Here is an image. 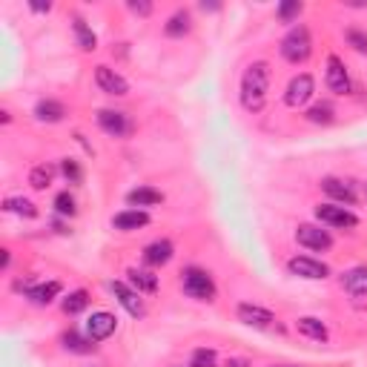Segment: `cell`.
<instances>
[{"instance_id":"obj_1","label":"cell","mask_w":367,"mask_h":367,"mask_svg":"<svg viewBox=\"0 0 367 367\" xmlns=\"http://www.w3.org/2000/svg\"><path fill=\"white\" fill-rule=\"evenodd\" d=\"M267 89H270V64L256 60L241 75V106L247 112H261L267 104Z\"/></svg>"},{"instance_id":"obj_27","label":"cell","mask_w":367,"mask_h":367,"mask_svg":"<svg viewBox=\"0 0 367 367\" xmlns=\"http://www.w3.org/2000/svg\"><path fill=\"white\" fill-rule=\"evenodd\" d=\"M86 304H89V293L86 290H75V293H69V298H64V313L67 316H78L81 310H86Z\"/></svg>"},{"instance_id":"obj_20","label":"cell","mask_w":367,"mask_h":367,"mask_svg":"<svg viewBox=\"0 0 367 367\" xmlns=\"http://www.w3.org/2000/svg\"><path fill=\"white\" fill-rule=\"evenodd\" d=\"M127 275H130V284H132V290H138V293H155L158 290V279L152 272H146V270H127Z\"/></svg>"},{"instance_id":"obj_2","label":"cell","mask_w":367,"mask_h":367,"mask_svg":"<svg viewBox=\"0 0 367 367\" xmlns=\"http://www.w3.org/2000/svg\"><path fill=\"white\" fill-rule=\"evenodd\" d=\"M282 55L290 64H304L313 55V38L307 26H293L282 41Z\"/></svg>"},{"instance_id":"obj_9","label":"cell","mask_w":367,"mask_h":367,"mask_svg":"<svg viewBox=\"0 0 367 367\" xmlns=\"http://www.w3.org/2000/svg\"><path fill=\"white\" fill-rule=\"evenodd\" d=\"M95 83H98L101 92H106V95H115V98H120V95H127V92H130L127 78L118 75V72L109 69V67H98V69H95Z\"/></svg>"},{"instance_id":"obj_10","label":"cell","mask_w":367,"mask_h":367,"mask_svg":"<svg viewBox=\"0 0 367 367\" xmlns=\"http://www.w3.org/2000/svg\"><path fill=\"white\" fill-rule=\"evenodd\" d=\"M327 86L335 92V95L350 92V75H347V67H345V60L339 55L327 57Z\"/></svg>"},{"instance_id":"obj_31","label":"cell","mask_w":367,"mask_h":367,"mask_svg":"<svg viewBox=\"0 0 367 367\" xmlns=\"http://www.w3.org/2000/svg\"><path fill=\"white\" fill-rule=\"evenodd\" d=\"M190 367H216V350H207V347L195 350Z\"/></svg>"},{"instance_id":"obj_23","label":"cell","mask_w":367,"mask_h":367,"mask_svg":"<svg viewBox=\"0 0 367 367\" xmlns=\"http://www.w3.org/2000/svg\"><path fill=\"white\" fill-rule=\"evenodd\" d=\"M127 201H130L132 207H155V204L164 201V195H161L158 190H152V187H138V190H132V193L127 195Z\"/></svg>"},{"instance_id":"obj_17","label":"cell","mask_w":367,"mask_h":367,"mask_svg":"<svg viewBox=\"0 0 367 367\" xmlns=\"http://www.w3.org/2000/svg\"><path fill=\"white\" fill-rule=\"evenodd\" d=\"M321 190H324L330 198L342 201V204H356L353 187H350V184H345V181H339V178H324V181H321Z\"/></svg>"},{"instance_id":"obj_8","label":"cell","mask_w":367,"mask_h":367,"mask_svg":"<svg viewBox=\"0 0 367 367\" xmlns=\"http://www.w3.org/2000/svg\"><path fill=\"white\" fill-rule=\"evenodd\" d=\"M115 327H118V319H115L112 313L98 310V313H92L89 321H86V339L104 342V339H109V335L115 333Z\"/></svg>"},{"instance_id":"obj_36","label":"cell","mask_w":367,"mask_h":367,"mask_svg":"<svg viewBox=\"0 0 367 367\" xmlns=\"http://www.w3.org/2000/svg\"><path fill=\"white\" fill-rule=\"evenodd\" d=\"M227 367H250V361H244V359H230Z\"/></svg>"},{"instance_id":"obj_19","label":"cell","mask_w":367,"mask_h":367,"mask_svg":"<svg viewBox=\"0 0 367 367\" xmlns=\"http://www.w3.org/2000/svg\"><path fill=\"white\" fill-rule=\"evenodd\" d=\"M35 115H38V120H46V124H57V120H64V115H67V106L60 104V101H52V98H46V101H38V106H35Z\"/></svg>"},{"instance_id":"obj_6","label":"cell","mask_w":367,"mask_h":367,"mask_svg":"<svg viewBox=\"0 0 367 367\" xmlns=\"http://www.w3.org/2000/svg\"><path fill=\"white\" fill-rule=\"evenodd\" d=\"M313 92H316L313 78H310V75H298V78L290 81V86H287V92H284V104L293 106V109H298V106H304V104L313 98Z\"/></svg>"},{"instance_id":"obj_16","label":"cell","mask_w":367,"mask_h":367,"mask_svg":"<svg viewBox=\"0 0 367 367\" xmlns=\"http://www.w3.org/2000/svg\"><path fill=\"white\" fill-rule=\"evenodd\" d=\"M342 287L350 296H367V264H359L342 275Z\"/></svg>"},{"instance_id":"obj_30","label":"cell","mask_w":367,"mask_h":367,"mask_svg":"<svg viewBox=\"0 0 367 367\" xmlns=\"http://www.w3.org/2000/svg\"><path fill=\"white\" fill-rule=\"evenodd\" d=\"M345 41H347L356 52L367 55V32H361V29H347V32H345Z\"/></svg>"},{"instance_id":"obj_4","label":"cell","mask_w":367,"mask_h":367,"mask_svg":"<svg viewBox=\"0 0 367 367\" xmlns=\"http://www.w3.org/2000/svg\"><path fill=\"white\" fill-rule=\"evenodd\" d=\"M316 219L327 227H335V230H353L359 224V219L347 207H335V204H319L316 207Z\"/></svg>"},{"instance_id":"obj_18","label":"cell","mask_w":367,"mask_h":367,"mask_svg":"<svg viewBox=\"0 0 367 367\" xmlns=\"http://www.w3.org/2000/svg\"><path fill=\"white\" fill-rule=\"evenodd\" d=\"M29 301L38 304V307H46V304H52L57 296H60V284L57 282H46V284H38V287H29Z\"/></svg>"},{"instance_id":"obj_14","label":"cell","mask_w":367,"mask_h":367,"mask_svg":"<svg viewBox=\"0 0 367 367\" xmlns=\"http://www.w3.org/2000/svg\"><path fill=\"white\" fill-rule=\"evenodd\" d=\"M149 224V216L144 209H124V212H118V216L112 219V227L120 230V233H132L138 227H146Z\"/></svg>"},{"instance_id":"obj_7","label":"cell","mask_w":367,"mask_h":367,"mask_svg":"<svg viewBox=\"0 0 367 367\" xmlns=\"http://www.w3.org/2000/svg\"><path fill=\"white\" fill-rule=\"evenodd\" d=\"M287 270L293 275H298V279H327V275H330V267L316 261V258H310V256H293L287 261Z\"/></svg>"},{"instance_id":"obj_11","label":"cell","mask_w":367,"mask_h":367,"mask_svg":"<svg viewBox=\"0 0 367 367\" xmlns=\"http://www.w3.org/2000/svg\"><path fill=\"white\" fill-rule=\"evenodd\" d=\"M238 321H244V324H250V327H258V330H267V327H272V321H275V316L270 313V310H264V307H258V304H238Z\"/></svg>"},{"instance_id":"obj_32","label":"cell","mask_w":367,"mask_h":367,"mask_svg":"<svg viewBox=\"0 0 367 367\" xmlns=\"http://www.w3.org/2000/svg\"><path fill=\"white\" fill-rule=\"evenodd\" d=\"M55 209L60 212V216H75V198L69 195V193H60V195H55Z\"/></svg>"},{"instance_id":"obj_22","label":"cell","mask_w":367,"mask_h":367,"mask_svg":"<svg viewBox=\"0 0 367 367\" xmlns=\"http://www.w3.org/2000/svg\"><path fill=\"white\" fill-rule=\"evenodd\" d=\"M193 29V18H190V12H175L169 20H167V26H164V32L169 35V38H181V35H187Z\"/></svg>"},{"instance_id":"obj_25","label":"cell","mask_w":367,"mask_h":367,"mask_svg":"<svg viewBox=\"0 0 367 367\" xmlns=\"http://www.w3.org/2000/svg\"><path fill=\"white\" fill-rule=\"evenodd\" d=\"M60 342H64V347L72 350V353H92V350H95V342L83 339V335L75 333V330H67L64 335H60Z\"/></svg>"},{"instance_id":"obj_35","label":"cell","mask_w":367,"mask_h":367,"mask_svg":"<svg viewBox=\"0 0 367 367\" xmlns=\"http://www.w3.org/2000/svg\"><path fill=\"white\" fill-rule=\"evenodd\" d=\"M130 12H135V15H149L152 12V4H135V0H132V4H130Z\"/></svg>"},{"instance_id":"obj_15","label":"cell","mask_w":367,"mask_h":367,"mask_svg":"<svg viewBox=\"0 0 367 367\" xmlns=\"http://www.w3.org/2000/svg\"><path fill=\"white\" fill-rule=\"evenodd\" d=\"M169 258H172V244H169L167 238H158V241L146 244V250H144V261H146L149 267H164Z\"/></svg>"},{"instance_id":"obj_5","label":"cell","mask_w":367,"mask_h":367,"mask_svg":"<svg viewBox=\"0 0 367 367\" xmlns=\"http://www.w3.org/2000/svg\"><path fill=\"white\" fill-rule=\"evenodd\" d=\"M296 241L301 244V247H307V250H316V253H324L333 247V235L321 227H313V224H301L296 230Z\"/></svg>"},{"instance_id":"obj_28","label":"cell","mask_w":367,"mask_h":367,"mask_svg":"<svg viewBox=\"0 0 367 367\" xmlns=\"http://www.w3.org/2000/svg\"><path fill=\"white\" fill-rule=\"evenodd\" d=\"M333 115H335V109L327 101H321V104H316V106L307 109V120H313V124H330Z\"/></svg>"},{"instance_id":"obj_26","label":"cell","mask_w":367,"mask_h":367,"mask_svg":"<svg viewBox=\"0 0 367 367\" xmlns=\"http://www.w3.org/2000/svg\"><path fill=\"white\" fill-rule=\"evenodd\" d=\"M52 178H55V167H49V164H38L32 172H29V184H32L35 190H46L52 184Z\"/></svg>"},{"instance_id":"obj_29","label":"cell","mask_w":367,"mask_h":367,"mask_svg":"<svg viewBox=\"0 0 367 367\" xmlns=\"http://www.w3.org/2000/svg\"><path fill=\"white\" fill-rule=\"evenodd\" d=\"M6 209L9 212H18V216H26V219H35L38 216V207L26 198H6Z\"/></svg>"},{"instance_id":"obj_12","label":"cell","mask_w":367,"mask_h":367,"mask_svg":"<svg viewBox=\"0 0 367 367\" xmlns=\"http://www.w3.org/2000/svg\"><path fill=\"white\" fill-rule=\"evenodd\" d=\"M112 293H115V298L127 307V313H130V316L141 319V316L146 313L144 301H141V293H138V290H132V287H127L124 282H112Z\"/></svg>"},{"instance_id":"obj_24","label":"cell","mask_w":367,"mask_h":367,"mask_svg":"<svg viewBox=\"0 0 367 367\" xmlns=\"http://www.w3.org/2000/svg\"><path fill=\"white\" fill-rule=\"evenodd\" d=\"M72 29H75V41H78V46L83 49V52H92L98 46V38H95V32L86 26V20L83 18H75V23H72Z\"/></svg>"},{"instance_id":"obj_33","label":"cell","mask_w":367,"mask_h":367,"mask_svg":"<svg viewBox=\"0 0 367 367\" xmlns=\"http://www.w3.org/2000/svg\"><path fill=\"white\" fill-rule=\"evenodd\" d=\"M301 15V4L298 0H290V4H282L279 6V18L287 23V20H293V18H298Z\"/></svg>"},{"instance_id":"obj_34","label":"cell","mask_w":367,"mask_h":367,"mask_svg":"<svg viewBox=\"0 0 367 367\" xmlns=\"http://www.w3.org/2000/svg\"><path fill=\"white\" fill-rule=\"evenodd\" d=\"M60 169H64V175L69 178V184H81V178H83V172H81V167L72 161V158H67L64 164H60Z\"/></svg>"},{"instance_id":"obj_13","label":"cell","mask_w":367,"mask_h":367,"mask_svg":"<svg viewBox=\"0 0 367 367\" xmlns=\"http://www.w3.org/2000/svg\"><path fill=\"white\" fill-rule=\"evenodd\" d=\"M98 124L106 135H115V138H124L132 127H130V120L124 112H115V109H101L98 112Z\"/></svg>"},{"instance_id":"obj_21","label":"cell","mask_w":367,"mask_h":367,"mask_svg":"<svg viewBox=\"0 0 367 367\" xmlns=\"http://www.w3.org/2000/svg\"><path fill=\"white\" fill-rule=\"evenodd\" d=\"M296 327H298L301 335H307V339H313V342H327V327H324L319 319H313V316L298 319Z\"/></svg>"},{"instance_id":"obj_3","label":"cell","mask_w":367,"mask_h":367,"mask_svg":"<svg viewBox=\"0 0 367 367\" xmlns=\"http://www.w3.org/2000/svg\"><path fill=\"white\" fill-rule=\"evenodd\" d=\"M181 287L190 298H198V301H212L216 298V282L209 279V272L201 270V267H187L181 275Z\"/></svg>"}]
</instances>
